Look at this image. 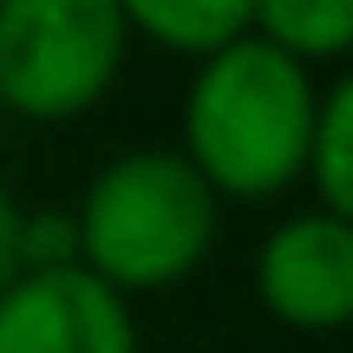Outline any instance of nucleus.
<instances>
[{
  "label": "nucleus",
  "instance_id": "nucleus-1",
  "mask_svg": "<svg viewBox=\"0 0 353 353\" xmlns=\"http://www.w3.org/2000/svg\"><path fill=\"white\" fill-rule=\"evenodd\" d=\"M321 85L301 59L242 33L196 59L183 92V157L216 196L262 203L307 176Z\"/></svg>",
  "mask_w": 353,
  "mask_h": 353
},
{
  "label": "nucleus",
  "instance_id": "nucleus-2",
  "mask_svg": "<svg viewBox=\"0 0 353 353\" xmlns=\"http://www.w3.org/2000/svg\"><path fill=\"white\" fill-rule=\"evenodd\" d=\"M216 216H223V196L196 176L183 151H170V144L118 151L112 164L92 170L72 210L79 268H92L125 301L176 288L203 268L216 242Z\"/></svg>",
  "mask_w": 353,
  "mask_h": 353
},
{
  "label": "nucleus",
  "instance_id": "nucleus-3",
  "mask_svg": "<svg viewBox=\"0 0 353 353\" xmlns=\"http://www.w3.org/2000/svg\"><path fill=\"white\" fill-rule=\"evenodd\" d=\"M131 26L118 0H0V105L20 118H79L125 72Z\"/></svg>",
  "mask_w": 353,
  "mask_h": 353
},
{
  "label": "nucleus",
  "instance_id": "nucleus-4",
  "mask_svg": "<svg viewBox=\"0 0 353 353\" xmlns=\"http://www.w3.org/2000/svg\"><path fill=\"white\" fill-rule=\"evenodd\" d=\"M255 301L294 334L353 327V223L327 210L281 216L255 249Z\"/></svg>",
  "mask_w": 353,
  "mask_h": 353
},
{
  "label": "nucleus",
  "instance_id": "nucleus-5",
  "mask_svg": "<svg viewBox=\"0 0 353 353\" xmlns=\"http://www.w3.org/2000/svg\"><path fill=\"white\" fill-rule=\"evenodd\" d=\"M0 353H138V314L92 268H33L0 288Z\"/></svg>",
  "mask_w": 353,
  "mask_h": 353
},
{
  "label": "nucleus",
  "instance_id": "nucleus-6",
  "mask_svg": "<svg viewBox=\"0 0 353 353\" xmlns=\"http://www.w3.org/2000/svg\"><path fill=\"white\" fill-rule=\"evenodd\" d=\"M131 33L157 39L170 52H190V59H210L216 46L249 33L255 0H118Z\"/></svg>",
  "mask_w": 353,
  "mask_h": 353
},
{
  "label": "nucleus",
  "instance_id": "nucleus-7",
  "mask_svg": "<svg viewBox=\"0 0 353 353\" xmlns=\"http://www.w3.org/2000/svg\"><path fill=\"white\" fill-rule=\"evenodd\" d=\"M249 33L301 65L347 59L353 52V0H255Z\"/></svg>",
  "mask_w": 353,
  "mask_h": 353
},
{
  "label": "nucleus",
  "instance_id": "nucleus-8",
  "mask_svg": "<svg viewBox=\"0 0 353 353\" xmlns=\"http://www.w3.org/2000/svg\"><path fill=\"white\" fill-rule=\"evenodd\" d=\"M307 183L321 190V210L353 223V65L334 85H321L314 144H307Z\"/></svg>",
  "mask_w": 353,
  "mask_h": 353
},
{
  "label": "nucleus",
  "instance_id": "nucleus-9",
  "mask_svg": "<svg viewBox=\"0 0 353 353\" xmlns=\"http://www.w3.org/2000/svg\"><path fill=\"white\" fill-rule=\"evenodd\" d=\"M33 268H79L72 210H26L20 216V275Z\"/></svg>",
  "mask_w": 353,
  "mask_h": 353
},
{
  "label": "nucleus",
  "instance_id": "nucleus-10",
  "mask_svg": "<svg viewBox=\"0 0 353 353\" xmlns=\"http://www.w3.org/2000/svg\"><path fill=\"white\" fill-rule=\"evenodd\" d=\"M20 203H13V190L0 183V288H7L13 275H20Z\"/></svg>",
  "mask_w": 353,
  "mask_h": 353
}]
</instances>
